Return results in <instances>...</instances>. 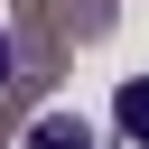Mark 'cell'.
I'll return each mask as SVG.
<instances>
[{"mask_svg": "<svg viewBox=\"0 0 149 149\" xmlns=\"http://www.w3.org/2000/svg\"><path fill=\"white\" fill-rule=\"evenodd\" d=\"M112 121H121V140H130V149H149V74H130V84L112 93Z\"/></svg>", "mask_w": 149, "mask_h": 149, "instance_id": "6da1fadb", "label": "cell"}, {"mask_svg": "<svg viewBox=\"0 0 149 149\" xmlns=\"http://www.w3.org/2000/svg\"><path fill=\"white\" fill-rule=\"evenodd\" d=\"M9 74H19V47H9V28H0V84H9Z\"/></svg>", "mask_w": 149, "mask_h": 149, "instance_id": "3957f363", "label": "cell"}, {"mask_svg": "<svg viewBox=\"0 0 149 149\" xmlns=\"http://www.w3.org/2000/svg\"><path fill=\"white\" fill-rule=\"evenodd\" d=\"M19 149H93V130L74 121V112H47V121H28V140Z\"/></svg>", "mask_w": 149, "mask_h": 149, "instance_id": "7a4b0ae2", "label": "cell"}]
</instances>
